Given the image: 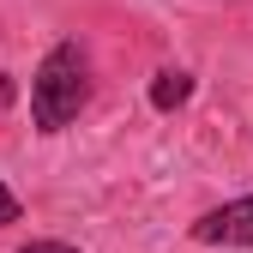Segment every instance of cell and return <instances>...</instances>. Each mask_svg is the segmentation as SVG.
Returning a JSON list of instances; mask_svg holds the SVG:
<instances>
[{
	"instance_id": "1",
	"label": "cell",
	"mask_w": 253,
	"mask_h": 253,
	"mask_svg": "<svg viewBox=\"0 0 253 253\" xmlns=\"http://www.w3.org/2000/svg\"><path fill=\"white\" fill-rule=\"evenodd\" d=\"M90 97V79H84V54L79 42H54L42 54V67L30 73V121L37 133H60Z\"/></svg>"
},
{
	"instance_id": "2",
	"label": "cell",
	"mask_w": 253,
	"mask_h": 253,
	"mask_svg": "<svg viewBox=\"0 0 253 253\" xmlns=\"http://www.w3.org/2000/svg\"><path fill=\"white\" fill-rule=\"evenodd\" d=\"M193 241L205 247H253V199H229L193 223Z\"/></svg>"
},
{
	"instance_id": "3",
	"label": "cell",
	"mask_w": 253,
	"mask_h": 253,
	"mask_svg": "<svg viewBox=\"0 0 253 253\" xmlns=\"http://www.w3.org/2000/svg\"><path fill=\"white\" fill-rule=\"evenodd\" d=\"M187 97H193V79H187V73H157V79H151V109L169 115V109H181Z\"/></svg>"
},
{
	"instance_id": "4",
	"label": "cell",
	"mask_w": 253,
	"mask_h": 253,
	"mask_svg": "<svg viewBox=\"0 0 253 253\" xmlns=\"http://www.w3.org/2000/svg\"><path fill=\"white\" fill-rule=\"evenodd\" d=\"M6 223H18V199H12V187L0 181V229H6Z\"/></svg>"
},
{
	"instance_id": "5",
	"label": "cell",
	"mask_w": 253,
	"mask_h": 253,
	"mask_svg": "<svg viewBox=\"0 0 253 253\" xmlns=\"http://www.w3.org/2000/svg\"><path fill=\"white\" fill-rule=\"evenodd\" d=\"M18 253H79V247H67V241H30V247H18Z\"/></svg>"
}]
</instances>
